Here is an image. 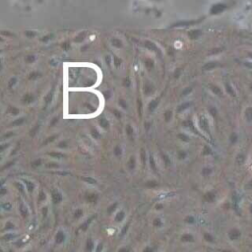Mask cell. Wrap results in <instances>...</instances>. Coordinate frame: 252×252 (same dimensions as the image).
<instances>
[{
    "instance_id": "cell-20",
    "label": "cell",
    "mask_w": 252,
    "mask_h": 252,
    "mask_svg": "<svg viewBox=\"0 0 252 252\" xmlns=\"http://www.w3.org/2000/svg\"><path fill=\"white\" fill-rule=\"evenodd\" d=\"M246 65H247V66H248V67H250V68H252V64H251V63H247V64H246Z\"/></svg>"
},
{
    "instance_id": "cell-17",
    "label": "cell",
    "mask_w": 252,
    "mask_h": 252,
    "mask_svg": "<svg viewBox=\"0 0 252 252\" xmlns=\"http://www.w3.org/2000/svg\"><path fill=\"white\" fill-rule=\"evenodd\" d=\"M155 221H156V222H155V224H156V225H157V224H158V225H161V222H160V220H155Z\"/></svg>"
},
{
    "instance_id": "cell-13",
    "label": "cell",
    "mask_w": 252,
    "mask_h": 252,
    "mask_svg": "<svg viewBox=\"0 0 252 252\" xmlns=\"http://www.w3.org/2000/svg\"><path fill=\"white\" fill-rule=\"evenodd\" d=\"M203 173H204V174H206V175H208V174H210V173H211V169H209V168H205V169L203 170Z\"/></svg>"
},
{
    "instance_id": "cell-12",
    "label": "cell",
    "mask_w": 252,
    "mask_h": 252,
    "mask_svg": "<svg viewBox=\"0 0 252 252\" xmlns=\"http://www.w3.org/2000/svg\"><path fill=\"white\" fill-rule=\"evenodd\" d=\"M246 188H247V189H251V190H252V179H251V180L246 184Z\"/></svg>"
},
{
    "instance_id": "cell-4",
    "label": "cell",
    "mask_w": 252,
    "mask_h": 252,
    "mask_svg": "<svg viewBox=\"0 0 252 252\" xmlns=\"http://www.w3.org/2000/svg\"><path fill=\"white\" fill-rule=\"evenodd\" d=\"M61 200H62V197H61V195L58 192L53 193V201H54V203H58V202H60Z\"/></svg>"
},
{
    "instance_id": "cell-14",
    "label": "cell",
    "mask_w": 252,
    "mask_h": 252,
    "mask_svg": "<svg viewBox=\"0 0 252 252\" xmlns=\"http://www.w3.org/2000/svg\"><path fill=\"white\" fill-rule=\"evenodd\" d=\"M129 165H130V168H133V166H134V161H133V159H131Z\"/></svg>"
},
{
    "instance_id": "cell-1",
    "label": "cell",
    "mask_w": 252,
    "mask_h": 252,
    "mask_svg": "<svg viewBox=\"0 0 252 252\" xmlns=\"http://www.w3.org/2000/svg\"><path fill=\"white\" fill-rule=\"evenodd\" d=\"M240 235H241V233H240L238 230H236V229H233V230H231L230 233H229L230 238H231V239H233V240L239 238Z\"/></svg>"
},
{
    "instance_id": "cell-16",
    "label": "cell",
    "mask_w": 252,
    "mask_h": 252,
    "mask_svg": "<svg viewBox=\"0 0 252 252\" xmlns=\"http://www.w3.org/2000/svg\"><path fill=\"white\" fill-rule=\"evenodd\" d=\"M187 222H189V223H193V222H194V219H193V218H191V217H190V218H187Z\"/></svg>"
},
{
    "instance_id": "cell-3",
    "label": "cell",
    "mask_w": 252,
    "mask_h": 252,
    "mask_svg": "<svg viewBox=\"0 0 252 252\" xmlns=\"http://www.w3.org/2000/svg\"><path fill=\"white\" fill-rule=\"evenodd\" d=\"M205 200L208 201V202H212V201L215 200V193L213 192H208L206 195H205Z\"/></svg>"
},
{
    "instance_id": "cell-19",
    "label": "cell",
    "mask_w": 252,
    "mask_h": 252,
    "mask_svg": "<svg viewBox=\"0 0 252 252\" xmlns=\"http://www.w3.org/2000/svg\"><path fill=\"white\" fill-rule=\"evenodd\" d=\"M120 252H128V251H127V250H126L125 248H124V249H121V250H120Z\"/></svg>"
},
{
    "instance_id": "cell-2",
    "label": "cell",
    "mask_w": 252,
    "mask_h": 252,
    "mask_svg": "<svg viewBox=\"0 0 252 252\" xmlns=\"http://www.w3.org/2000/svg\"><path fill=\"white\" fill-rule=\"evenodd\" d=\"M63 240H64V233L62 232H59L55 236V241L56 243H61L63 242Z\"/></svg>"
},
{
    "instance_id": "cell-7",
    "label": "cell",
    "mask_w": 252,
    "mask_h": 252,
    "mask_svg": "<svg viewBox=\"0 0 252 252\" xmlns=\"http://www.w3.org/2000/svg\"><path fill=\"white\" fill-rule=\"evenodd\" d=\"M181 239H182V241H191L193 239V237H192L191 234H185V235L182 236Z\"/></svg>"
},
{
    "instance_id": "cell-21",
    "label": "cell",
    "mask_w": 252,
    "mask_h": 252,
    "mask_svg": "<svg viewBox=\"0 0 252 252\" xmlns=\"http://www.w3.org/2000/svg\"><path fill=\"white\" fill-rule=\"evenodd\" d=\"M250 213H251V214H252V204H251V205H250Z\"/></svg>"
},
{
    "instance_id": "cell-9",
    "label": "cell",
    "mask_w": 252,
    "mask_h": 252,
    "mask_svg": "<svg viewBox=\"0 0 252 252\" xmlns=\"http://www.w3.org/2000/svg\"><path fill=\"white\" fill-rule=\"evenodd\" d=\"M224 8V6L223 5H218V6H216V7H214V9H213V12H218V11H220V10H223Z\"/></svg>"
},
{
    "instance_id": "cell-15",
    "label": "cell",
    "mask_w": 252,
    "mask_h": 252,
    "mask_svg": "<svg viewBox=\"0 0 252 252\" xmlns=\"http://www.w3.org/2000/svg\"><path fill=\"white\" fill-rule=\"evenodd\" d=\"M235 140H236V136L233 134V135L232 136V141H233V143H234V142H235Z\"/></svg>"
},
{
    "instance_id": "cell-8",
    "label": "cell",
    "mask_w": 252,
    "mask_h": 252,
    "mask_svg": "<svg viewBox=\"0 0 252 252\" xmlns=\"http://www.w3.org/2000/svg\"><path fill=\"white\" fill-rule=\"evenodd\" d=\"M246 117L248 120H252V107L248 108L246 110Z\"/></svg>"
},
{
    "instance_id": "cell-10",
    "label": "cell",
    "mask_w": 252,
    "mask_h": 252,
    "mask_svg": "<svg viewBox=\"0 0 252 252\" xmlns=\"http://www.w3.org/2000/svg\"><path fill=\"white\" fill-rule=\"evenodd\" d=\"M124 217V212H119L118 215L116 216V221H121Z\"/></svg>"
},
{
    "instance_id": "cell-18",
    "label": "cell",
    "mask_w": 252,
    "mask_h": 252,
    "mask_svg": "<svg viewBox=\"0 0 252 252\" xmlns=\"http://www.w3.org/2000/svg\"><path fill=\"white\" fill-rule=\"evenodd\" d=\"M115 207H116V204H113V206H112L111 208H109V209H108V211H109V212H111V211H112V210H113Z\"/></svg>"
},
{
    "instance_id": "cell-6",
    "label": "cell",
    "mask_w": 252,
    "mask_h": 252,
    "mask_svg": "<svg viewBox=\"0 0 252 252\" xmlns=\"http://www.w3.org/2000/svg\"><path fill=\"white\" fill-rule=\"evenodd\" d=\"M93 247H94V245H93V241H92V239H88V241H87V245H86L87 250H88V251H91V250L93 249Z\"/></svg>"
},
{
    "instance_id": "cell-5",
    "label": "cell",
    "mask_w": 252,
    "mask_h": 252,
    "mask_svg": "<svg viewBox=\"0 0 252 252\" xmlns=\"http://www.w3.org/2000/svg\"><path fill=\"white\" fill-rule=\"evenodd\" d=\"M243 162H244V156H243L242 154H239V155L237 156V158H236V163H237L238 165H242Z\"/></svg>"
},
{
    "instance_id": "cell-11",
    "label": "cell",
    "mask_w": 252,
    "mask_h": 252,
    "mask_svg": "<svg viewBox=\"0 0 252 252\" xmlns=\"http://www.w3.org/2000/svg\"><path fill=\"white\" fill-rule=\"evenodd\" d=\"M204 236H205V238H206L208 241H210V242H212V241H213V237H212L210 234H208V233H205V234H204Z\"/></svg>"
}]
</instances>
